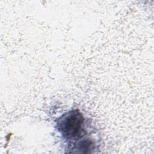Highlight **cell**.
<instances>
[{
  "label": "cell",
  "instance_id": "obj_2",
  "mask_svg": "<svg viewBox=\"0 0 154 154\" xmlns=\"http://www.w3.org/2000/svg\"><path fill=\"white\" fill-rule=\"evenodd\" d=\"M76 146L75 149H78L80 153H88L94 149V143L90 140L84 139L79 141Z\"/></svg>",
  "mask_w": 154,
  "mask_h": 154
},
{
  "label": "cell",
  "instance_id": "obj_1",
  "mask_svg": "<svg viewBox=\"0 0 154 154\" xmlns=\"http://www.w3.org/2000/svg\"><path fill=\"white\" fill-rule=\"evenodd\" d=\"M84 118L77 110L71 111L60 118L57 122L58 129L65 137H76L82 129Z\"/></svg>",
  "mask_w": 154,
  "mask_h": 154
}]
</instances>
